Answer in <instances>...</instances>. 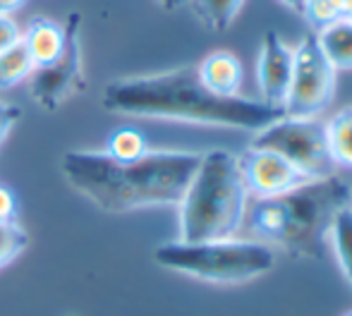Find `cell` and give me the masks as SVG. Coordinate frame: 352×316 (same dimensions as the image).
Segmentation results:
<instances>
[{"label":"cell","mask_w":352,"mask_h":316,"mask_svg":"<svg viewBox=\"0 0 352 316\" xmlns=\"http://www.w3.org/2000/svg\"><path fill=\"white\" fill-rule=\"evenodd\" d=\"M108 113L148 120H175L195 125L259 132L285 113L245 96H218L199 79L197 65L113 79L101 93Z\"/></svg>","instance_id":"1"},{"label":"cell","mask_w":352,"mask_h":316,"mask_svg":"<svg viewBox=\"0 0 352 316\" xmlns=\"http://www.w3.org/2000/svg\"><path fill=\"white\" fill-rule=\"evenodd\" d=\"M197 151L158 149L137 161H116L106 151L72 149L60 158L67 185L106 214L177 206L199 166Z\"/></svg>","instance_id":"2"},{"label":"cell","mask_w":352,"mask_h":316,"mask_svg":"<svg viewBox=\"0 0 352 316\" xmlns=\"http://www.w3.org/2000/svg\"><path fill=\"white\" fill-rule=\"evenodd\" d=\"M352 204V185L338 172L309 180L271 199H254L245 223L254 240L295 259H319L336 214Z\"/></svg>","instance_id":"3"},{"label":"cell","mask_w":352,"mask_h":316,"mask_svg":"<svg viewBox=\"0 0 352 316\" xmlns=\"http://www.w3.org/2000/svg\"><path fill=\"white\" fill-rule=\"evenodd\" d=\"M250 192L240 161L228 149H209L177 204V233L182 242L235 237L245 225Z\"/></svg>","instance_id":"4"},{"label":"cell","mask_w":352,"mask_h":316,"mask_svg":"<svg viewBox=\"0 0 352 316\" xmlns=\"http://www.w3.org/2000/svg\"><path fill=\"white\" fill-rule=\"evenodd\" d=\"M161 269L213 285H242L269 273L276 249L254 237H226L206 242H163L153 249Z\"/></svg>","instance_id":"5"},{"label":"cell","mask_w":352,"mask_h":316,"mask_svg":"<svg viewBox=\"0 0 352 316\" xmlns=\"http://www.w3.org/2000/svg\"><path fill=\"white\" fill-rule=\"evenodd\" d=\"M250 146L276 151L309 180H319V177L333 175L338 170L333 156H331L326 122H321L319 117L283 115L271 125L261 127L259 132H254Z\"/></svg>","instance_id":"6"},{"label":"cell","mask_w":352,"mask_h":316,"mask_svg":"<svg viewBox=\"0 0 352 316\" xmlns=\"http://www.w3.org/2000/svg\"><path fill=\"white\" fill-rule=\"evenodd\" d=\"M336 70L319 48L316 34H307L295 48L292 79L287 89L283 113L292 117H319L333 103Z\"/></svg>","instance_id":"7"},{"label":"cell","mask_w":352,"mask_h":316,"mask_svg":"<svg viewBox=\"0 0 352 316\" xmlns=\"http://www.w3.org/2000/svg\"><path fill=\"white\" fill-rule=\"evenodd\" d=\"M65 27V48L46 67H36L29 77V93L43 111H58L67 98L87 89L82 70V14L74 10L63 22Z\"/></svg>","instance_id":"8"},{"label":"cell","mask_w":352,"mask_h":316,"mask_svg":"<svg viewBox=\"0 0 352 316\" xmlns=\"http://www.w3.org/2000/svg\"><path fill=\"white\" fill-rule=\"evenodd\" d=\"M237 161H240V172L247 192L254 199H271V196L287 194V192L309 182V177L302 175L287 158L269 149L247 146L242 156H237Z\"/></svg>","instance_id":"9"},{"label":"cell","mask_w":352,"mask_h":316,"mask_svg":"<svg viewBox=\"0 0 352 316\" xmlns=\"http://www.w3.org/2000/svg\"><path fill=\"white\" fill-rule=\"evenodd\" d=\"M292 63H295V51L276 32H266L261 38L259 60H256V87L261 93L259 101L283 111L292 79Z\"/></svg>","instance_id":"10"},{"label":"cell","mask_w":352,"mask_h":316,"mask_svg":"<svg viewBox=\"0 0 352 316\" xmlns=\"http://www.w3.org/2000/svg\"><path fill=\"white\" fill-rule=\"evenodd\" d=\"M197 72L209 91L218 93V96H240L245 70L235 53L213 51L197 65Z\"/></svg>","instance_id":"11"},{"label":"cell","mask_w":352,"mask_h":316,"mask_svg":"<svg viewBox=\"0 0 352 316\" xmlns=\"http://www.w3.org/2000/svg\"><path fill=\"white\" fill-rule=\"evenodd\" d=\"M22 43L27 46L34 65L46 67L56 60L65 48V27L53 19L34 17L22 32Z\"/></svg>","instance_id":"12"},{"label":"cell","mask_w":352,"mask_h":316,"mask_svg":"<svg viewBox=\"0 0 352 316\" xmlns=\"http://www.w3.org/2000/svg\"><path fill=\"white\" fill-rule=\"evenodd\" d=\"M319 48L336 70H352V19L338 17L316 34Z\"/></svg>","instance_id":"13"},{"label":"cell","mask_w":352,"mask_h":316,"mask_svg":"<svg viewBox=\"0 0 352 316\" xmlns=\"http://www.w3.org/2000/svg\"><path fill=\"white\" fill-rule=\"evenodd\" d=\"M329 242L333 247L336 264L352 290V204L336 214L329 230Z\"/></svg>","instance_id":"14"},{"label":"cell","mask_w":352,"mask_h":316,"mask_svg":"<svg viewBox=\"0 0 352 316\" xmlns=\"http://www.w3.org/2000/svg\"><path fill=\"white\" fill-rule=\"evenodd\" d=\"M34 70H36V65H34L27 46L22 43V36H19V41L0 51V91L22 84L24 79L32 77Z\"/></svg>","instance_id":"15"},{"label":"cell","mask_w":352,"mask_h":316,"mask_svg":"<svg viewBox=\"0 0 352 316\" xmlns=\"http://www.w3.org/2000/svg\"><path fill=\"white\" fill-rule=\"evenodd\" d=\"M245 0H192L195 14L209 32H226L237 19Z\"/></svg>","instance_id":"16"},{"label":"cell","mask_w":352,"mask_h":316,"mask_svg":"<svg viewBox=\"0 0 352 316\" xmlns=\"http://www.w3.org/2000/svg\"><path fill=\"white\" fill-rule=\"evenodd\" d=\"M326 135L336 166L352 168V106L338 111L326 122Z\"/></svg>","instance_id":"17"},{"label":"cell","mask_w":352,"mask_h":316,"mask_svg":"<svg viewBox=\"0 0 352 316\" xmlns=\"http://www.w3.org/2000/svg\"><path fill=\"white\" fill-rule=\"evenodd\" d=\"M148 151L146 137L135 127H120L108 137L106 154L116 161H137Z\"/></svg>","instance_id":"18"},{"label":"cell","mask_w":352,"mask_h":316,"mask_svg":"<svg viewBox=\"0 0 352 316\" xmlns=\"http://www.w3.org/2000/svg\"><path fill=\"white\" fill-rule=\"evenodd\" d=\"M29 247V235L17 223H0V271L12 264Z\"/></svg>","instance_id":"19"},{"label":"cell","mask_w":352,"mask_h":316,"mask_svg":"<svg viewBox=\"0 0 352 316\" xmlns=\"http://www.w3.org/2000/svg\"><path fill=\"white\" fill-rule=\"evenodd\" d=\"M302 17H307V22L321 29V27H326V24L336 22L340 14H338V10L329 3V0H307L305 14H302Z\"/></svg>","instance_id":"20"},{"label":"cell","mask_w":352,"mask_h":316,"mask_svg":"<svg viewBox=\"0 0 352 316\" xmlns=\"http://www.w3.org/2000/svg\"><path fill=\"white\" fill-rule=\"evenodd\" d=\"M17 214H19L17 194L12 192V187L0 182V223H17Z\"/></svg>","instance_id":"21"},{"label":"cell","mask_w":352,"mask_h":316,"mask_svg":"<svg viewBox=\"0 0 352 316\" xmlns=\"http://www.w3.org/2000/svg\"><path fill=\"white\" fill-rule=\"evenodd\" d=\"M19 115H22V111H19L17 106L0 101V146H3V142L10 137V132L14 130V125H17Z\"/></svg>","instance_id":"22"},{"label":"cell","mask_w":352,"mask_h":316,"mask_svg":"<svg viewBox=\"0 0 352 316\" xmlns=\"http://www.w3.org/2000/svg\"><path fill=\"white\" fill-rule=\"evenodd\" d=\"M22 32H19L17 22L8 14H0V51H5L8 46H12L14 41H19Z\"/></svg>","instance_id":"23"},{"label":"cell","mask_w":352,"mask_h":316,"mask_svg":"<svg viewBox=\"0 0 352 316\" xmlns=\"http://www.w3.org/2000/svg\"><path fill=\"white\" fill-rule=\"evenodd\" d=\"M22 3L24 0H0V14H8L10 17V12H14Z\"/></svg>","instance_id":"24"},{"label":"cell","mask_w":352,"mask_h":316,"mask_svg":"<svg viewBox=\"0 0 352 316\" xmlns=\"http://www.w3.org/2000/svg\"><path fill=\"white\" fill-rule=\"evenodd\" d=\"M283 5H285L287 10H292L295 14H305V5L307 0H280Z\"/></svg>","instance_id":"25"},{"label":"cell","mask_w":352,"mask_h":316,"mask_svg":"<svg viewBox=\"0 0 352 316\" xmlns=\"http://www.w3.org/2000/svg\"><path fill=\"white\" fill-rule=\"evenodd\" d=\"M329 3L333 5L336 10H338L340 17H345V14L350 12V8H352V0H329Z\"/></svg>","instance_id":"26"},{"label":"cell","mask_w":352,"mask_h":316,"mask_svg":"<svg viewBox=\"0 0 352 316\" xmlns=\"http://www.w3.org/2000/svg\"><path fill=\"white\" fill-rule=\"evenodd\" d=\"M185 3H187V0H158V5H161L166 12H175V10L182 8Z\"/></svg>","instance_id":"27"},{"label":"cell","mask_w":352,"mask_h":316,"mask_svg":"<svg viewBox=\"0 0 352 316\" xmlns=\"http://www.w3.org/2000/svg\"><path fill=\"white\" fill-rule=\"evenodd\" d=\"M345 17H348V19H352V8H350V12H348V14H345Z\"/></svg>","instance_id":"28"},{"label":"cell","mask_w":352,"mask_h":316,"mask_svg":"<svg viewBox=\"0 0 352 316\" xmlns=\"http://www.w3.org/2000/svg\"><path fill=\"white\" fill-rule=\"evenodd\" d=\"M345 316H352V309H350V312H348V314H345Z\"/></svg>","instance_id":"29"},{"label":"cell","mask_w":352,"mask_h":316,"mask_svg":"<svg viewBox=\"0 0 352 316\" xmlns=\"http://www.w3.org/2000/svg\"><path fill=\"white\" fill-rule=\"evenodd\" d=\"M70 316H77V314H70Z\"/></svg>","instance_id":"30"}]
</instances>
